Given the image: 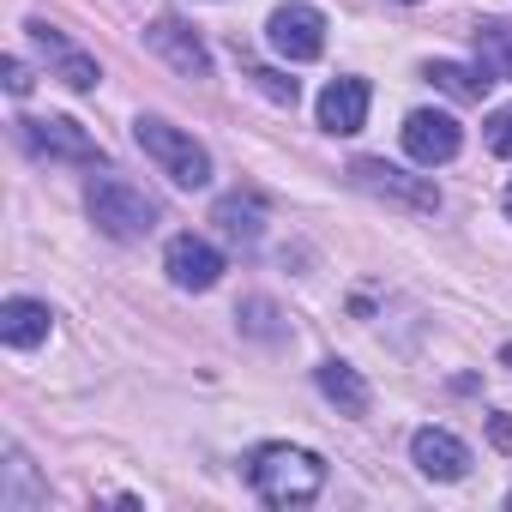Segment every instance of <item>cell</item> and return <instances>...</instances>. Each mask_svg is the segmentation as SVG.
<instances>
[{
	"instance_id": "15",
	"label": "cell",
	"mask_w": 512,
	"mask_h": 512,
	"mask_svg": "<svg viewBox=\"0 0 512 512\" xmlns=\"http://www.w3.org/2000/svg\"><path fill=\"white\" fill-rule=\"evenodd\" d=\"M428 85H440V91H446V97H458V103H482V91L494 85V73H488V67L434 61V67H428Z\"/></svg>"
},
{
	"instance_id": "10",
	"label": "cell",
	"mask_w": 512,
	"mask_h": 512,
	"mask_svg": "<svg viewBox=\"0 0 512 512\" xmlns=\"http://www.w3.org/2000/svg\"><path fill=\"white\" fill-rule=\"evenodd\" d=\"M31 43H37V49H43V55L55 61V79H61L67 91H97V79H103V73H97V61H91L85 49H73V43H67L61 31H55V25L31 19Z\"/></svg>"
},
{
	"instance_id": "4",
	"label": "cell",
	"mask_w": 512,
	"mask_h": 512,
	"mask_svg": "<svg viewBox=\"0 0 512 512\" xmlns=\"http://www.w3.org/2000/svg\"><path fill=\"white\" fill-rule=\"evenodd\" d=\"M266 37H272V49H278L284 61H320V55H326V19H320L314 7H302V0H290V7L272 13Z\"/></svg>"
},
{
	"instance_id": "24",
	"label": "cell",
	"mask_w": 512,
	"mask_h": 512,
	"mask_svg": "<svg viewBox=\"0 0 512 512\" xmlns=\"http://www.w3.org/2000/svg\"><path fill=\"white\" fill-rule=\"evenodd\" d=\"M506 217H512V187H506Z\"/></svg>"
},
{
	"instance_id": "17",
	"label": "cell",
	"mask_w": 512,
	"mask_h": 512,
	"mask_svg": "<svg viewBox=\"0 0 512 512\" xmlns=\"http://www.w3.org/2000/svg\"><path fill=\"white\" fill-rule=\"evenodd\" d=\"M211 217H217V229H223L229 241H247V247L260 241V211L241 205V199H217V211H211Z\"/></svg>"
},
{
	"instance_id": "19",
	"label": "cell",
	"mask_w": 512,
	"mask_h": 512,
	"mask_svg": "<svg viewBox=\"0 0 512 512\" xmlns=\"http://www.w3.org/2000/svg\"><path fill=\"white\" fill-rule=\"evenodd\" d=\"M247 79L260 85V91H266L272 103H290V109H296V79H284V73H272V67H253Z\"/></svg>"
},
{
	"instance_id": "3",
	"label": "cell",
	"mask_w": 512,
	"mask_h": 512,
	"mask_svg": "<svg viewBox=\"0 0 512 512\" xmlns=\"http://www.w3.org/2000/svg\"><path fill=\"white\" fill-rule=\"evenodd\" d=\"M133 139H139V151H145L175 187H205V181H211V157H205V145H199L193 133H181L175 121L139 115V121H133Z\"/></svg>"
},
{
	"instance_id": "21",
	"label": "cell",
	"mask_w": 512,
	"mask_h": 512,
	"mask_svg": "<svg viewBox=\"0 0 512 512\" xmlns=\"http://www.w3.org/2000/svg\"><path fill=\"white\" fill-rule=\"evenodd\" d=\"M0 73H7V91H13V97H25V91H31V73H25V61H19V55H7V67H0Z\"/></svg>"
},
{
	"instance_id": "1",
	"label": "cell",
	"mask_w": 512,
	"mask_h": 512,
	"mask_svg": "<svg viewBox=\"0 0 512 512\" xmlns=\"http://www.w3.org/2000/svg\"><path fill=\"white\" fill-rule=\"evenodd\" d=\"M247 476L266 506H308L326 488V458L302 452V446H260L247 458Z\"/></svg>"
},
{
	"instance_id": "5",
	"label": "cell",
	"mask_w": 512,
	"mask_h": 512,
	"mask_svg": "<svg viewBox=\"0 0 512 512\" xmlns=\"http://www.w3.org/2000/svg\"><path fill=\"white\" fill-rule=\"evenodd\" d=\"M350 175H356L368 193H386V199H398V205H410V211H440V187H434V181L404 175V169H392V163H380V157H356Z\"/></svg>"
},
{
	"instance_id": "12",
	"label": "cell",
	"mask_w": 512,
	"mask_h": 512,
	"mask_svg": "<svg viewBox=\"0 0 512 512\" xmlns=\"http://www.w3.org/2000/svg\"><path fill=\"white\" fill-rule=\"evenodd\" d=\"M368 121V85L362 79H332L320 91V127L326 133H362Z\"/></svg>"
},
{
	"instance_id": "9",
	"label": "cell",
	"mask_w": 512,
	"mask_h": 512,
	"mask_svg": "<svg viewBox=\"0 0 512 512\" xmlns=\"http://www.w3.org/2000/svg\"><path fill=\"white\" fill-rule=\"evenodd\" d=\"M145 43H151L175 73H187V79H211V55H205V43H199L181 19H169V13H163V19L145 31Z\"/></svg>"
},
{
	"instance_id": "25",
	"label": "cell",
	"mask_w": 512,
	"mask_h": 512,
	"mask_svg": "<svg viewBox=\"0 0 512 512\" xmlns=\"http://www.w3.org/2000/svg\"><path fill=\"white\" fill-rule=\"evenodd\" d=\"M410 7H416V0H410Z\"/></svg>"
},
{
	"instance_id": "11",
	"label": "cell",
	"mask_w": 512,
	"mask_h": 512,
	"mask_svg": "<svg viewBox=\"0 0 512 512\" xmlns=\"http://www.w3.org/2000/svg\"><path fill=\"white\" fill-rule=\"evenodd\" d=\"M410 458H416V470L434 476V482H458V476L470 470V446H464L458 434H446V428H416Z\"/></svg>"
},
{
	"instance_id": "23",
	"label": "cell",
	"mask_w": 512,
	"mask_h": 512,
	"mask_svg": "<svg viewBox=\"0 0 512 512\" xmlns=\"http://www.w3.org/2000/svg\"><path fill=\"white\" fill-rule=\"evenodd\" d=\"M500 362H506V368H512V344H506V350H500Z\"/></svg>"
},
{
	"instance_id": "16",
	"label": "cell",
	"mask_w": 512,
	"mask_h": 512,
	"mask_svg": "<svg viewBox=\"0 0 512 512\" xmlns=\"http://www.w3.org/2000/svg\"><path fill=\"white\" fill-rule=\"evenodd\" d=\"M476 49H482V67L494 73V79H512V25H482L476 31Z\"/></svg>"
},
{
	"instance_id": "13",
	"label": "cell",
	"mask_w": 512,
	"mask_h": 512,
	"mask_svg": "<svg viewBox=\"0 0 512 512\" xmlns=\"http://www.w3.org/2000/svg\"><path fill=\"white\" fill-rule=\"evenodd\" d=\"M314 380H320V392H326L344 416H368V380H362L350 362H338V356H332V362H320V368H314Z\"/></svg>"
},
{
	"instance_id": "7",
	"label": "cell",
	"mask_w": 512,
	"mask_h": 512,
	"mask_svg": "<svg viewBox=\"0 0 512 512\" xmlns=\"http://www.w3.org/2000/svg\"><path fill=\"white\" fill-rule=\"evenodd\" d=\"M458 145H464V133H458V121L452 115H440V109H416L410 121H404V151L416 157V163H452L458 157Z\"/></svg>"
},
{
	"instance_id": "14",
	"label": "cell",
	"mask_w": 512,
	"mask_h": 512,
	"mask_svg": "<svg viewBox=\"0 0 512 512\" xmlns=\"http://www.w3.org/2000/svg\"><path fill=\"white\" fill-rule=\"evenodd\" d=\"M0 338H7L13 350H31L49 338V308L31 302V296H13L7 308H0Z\"/></svg>"
},
{
	"instance_id": "6",
	"label": "cell",
	"mask_w": 512,
	"mask_h": 512,
	"mask_svg": "<svg viewBox=\"0 0 512 512\" xmlns=\"http://www.w3.org/2000/svg\"><path fill=\"white\" fill-rule=\"evenodd\" d=\"M25 145L43 151V157H61V163H103V145L67 121V115H49V121H25Z\"/></svg>"
},
{
	"instance_id": "8",
	"label": "cell",
	"mask_w": 512,
	"mask_h": 512,
	"mask_svg": "<svg viewBox=\"0 0 512 512\" xmlns=\"http://www.w3.org/2000/svg\"><path fill=\"white\" fill-rule=\"evenodd\" d=\"M163 266H169V284L175 290H211L223 278V253L199 235H175L169 253H163Z\"/></svg>"
},
{
	"instance_id": "2",
	"label": "cell",
	"mask_w": 512,
	"mask_h": 512,
	"mask_svg": "<svg viewBox=\"0 0 512 512\" xmlns=\"http://www.w3.org/2000/svg\"><path fill=\"white\" fill-rule=\"evenodd\" d=\"M85 205H91V223L115 241H139L157 229V199L145 187H133L127 175H97L85 187Z\"/></svg>"
},
{
	"instance_id": "22",
	"label": "cell",
	"mask_w": 512,
	"mask_h": 512,
	"mask_svg": "<svg viewBox=\"0 0 512 512\" xmlns=\"http://www.w3.org/2000/svg\"><path fill=\"white\" fill-rule=\"evenodd\" d=\"M488 428H494V446H512V422H506V416H494Z\"/></svg>"
},
{
	"instance_id": "20",
	"label": "cell",
	"mask_w": 512,
	"mask_h": 512,
	"mask_svg": "<svg viewBox=\"0 0 512 512\" xmlns=\"http://www.w3.org/2000/svg\"><path fill=\"white\" fill-rule=\"evenodd\" d=\"M488 151L494 157H512V103L488 115Z\"/></svg>"
},
{
	"instance_id": "18",
	"label": "cell",
	"mask_w": 512,
	"mask_h": 512,
	"mask_svg": "<svg viewBox=\"0 0 512 512\" xmlns=\"http://www.w3.org/2000/svg\"><path fill=\"white\" fill-rule=\"evenodd\" d=\"M7 476H13V488L0 494V506L7 512H25V488H31V464L19 458V446H7Z\"/></svg>"
}]
</instances>
